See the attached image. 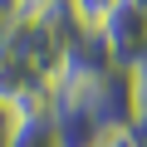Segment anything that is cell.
I'll return each mask as SVG.
<instances>
[{
	"label": "cell",
	"mask_w": 147,
	"mask_h": 147,
	"mask_svg": "<svg viewBox=\"0 0 147 147\" xmlns=\"http://www.w3.org/2000/svg\"><path fill=\"white\" fill-rule=\"evenodd\" d=\"M10 127H15V113L0 103V147H10Z\"/></svg>",
	"instance_id": "cell-6"
},
{
	"label": "cell",
	"mask_w": 147,
	"mask_h": 147,
	"mask_svg": "<svg viewBox=\"0 0 147 147\" xmlns=\"http://www.w3.org/2000/svg\"><path fill=\"white\" fill-rule=\"evenodd\" d=\"M118 10V0H69V25L74 30H88V34H98L103 25H108V15Z\"/></svg>",
	"instance_id": "cell-4"
},
{
	"label": "cell",
	"mask_w": 147,
	"mask_h": 147,
	"mask_svg": "<svg viewBox=\"0 0 147 147\" xmlns=\"http://www.w3.org/2000/svg\"><path fill=\"white\" fill-rule=\"evenodd\" d=\"M98 147H137V142H132V132H127V127H113V132H103V137H98Z\"/></svg>",
	"instance_id": "cell-5"
},
{
	"label": "cell",
	"mask_w": 147,
	"mask_h": 147,
	"mask_svg": "<svg viewBox=\"0 0 147 147\" xmlns=\"http://www.w3.org/2000/svg\"><path fill=\"white\" fill-rule=\"evenodd\" d=\"M10 147H59V127H54L49 108H44V113H30V118H15Z\"/></svg>",
	"instance_id": "cell-3"
},
{
	"label": "cell",
	"mask_w": 147,
	"mask_h": 147,
	"mask_svg": "<svg viewBox=\"0 0 147 147\" xmlns=\"http://www.w3.org/2000/svg\"><path fill=\"white\" fill-rule=\"evenodd\" d=\"M88 108H93V118H98L103 132H113V127H132L137 113H142L137 74H127V69H108L103 79L93 84V93H88Z\"/></svg>",
	"instance_id": "cell-2"
},
{
	"label": "cell",
	"mask_w": 147,
	"mask_h": 147,
	"mask_svg": "<svg viewBox=\"0 0 147 147\" xmlns=\"http://www.w3.org/2000/svg\"><path fill=\"white\" fill-rule=\"evenodd\" d=\"M98 34L113 54V69H127V74L147 69V0H118V10Z\"/></svg>",
	"instance_id": "cell-1"
}]
</instances>
